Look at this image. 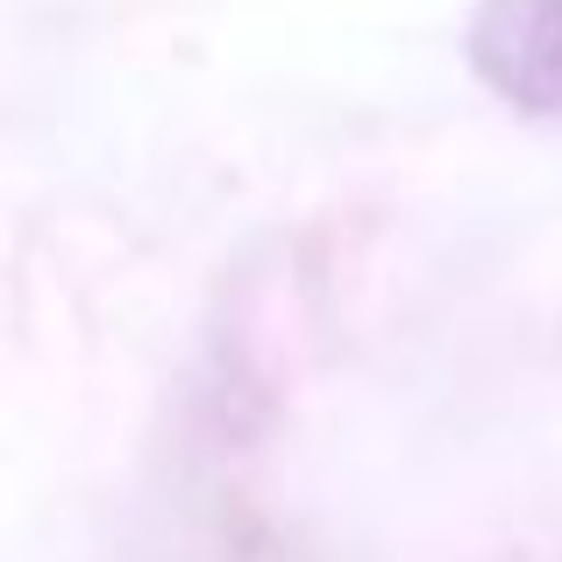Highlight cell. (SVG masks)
<instances>
[{
	"label": "cell",
	"mask_w": 562,
	"mask_h": 562,
	"mask_svg": "<svg viewBox=\"0 0 562 562\" xmlns=\"http://www.w3.org/2000/svg\"><path fill=\"white\" fill-rule=\"evenodd\" d=\"M470 71L527 122H562V0H477Z\"/></svg>",
	"instance_id": "1"
}]
</instances>
